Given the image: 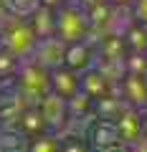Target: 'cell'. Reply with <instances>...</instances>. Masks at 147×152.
I'll use <instances>...</instances> for the list:
<instances>
[{"instance_id": "1", "label": "cell", "mask_w": 147, "mask_h": 152, "mask_svg": "<svg viewBox=\"0 0 147 152\" xmlns=\"http://www.w3.org/2000/svg\"><path fill=\"white\" fill-rule=\"evenodd\" d=\"M56 36H61L66 43L91 38V18H89V10L79 0H69L59 8V13H56Z\"/></svg>"}, {"instance_id": "2", "label": "cell", "mask_w": 147, "mask_h": 152, "mask_svg": "<svg viewBox=\"0 0 147 152\" xmlns=\"http://www.w3.org/2000/svg\"><path fill=\"white\" fill-rule=\"evenodd\" d=\"M13 86L20 91V96L28 104H38L46 94L53 91L51 86V71L43 69L41 64H36L33 58H26L18 71V76L13 79Z\"/></svg>"}, {"instance_id": "3", "label": "cell", "mask_w": 147, "mask_h": 152, "mask_svg": "<svg viewBox=\"0 0 147 152\" xmlns=\"http://www.w3.org/2000/svg\"><path fill=\"white\" fill-rule=\"evenodd\" d=\"M0 43L5 46V48H10L13 53L18 56V58H31L33 48H36V43H38V33L33 31L31 20L28 18H15L10 15L5 23V28H3V38H0Z\"/></svg>"}, {"instance_id": "4", "label": "cell", "mask_w": 147, "mask_h": 152, "mask_svg": "<svg viewBox=\"0 0 147 152\" xmlns=\"http://www.w3.org/2000/svg\"><path fill=\"white\" fill-rule=\"evenodd\" d=\"M66 48H69V43L61 36H56V33L53 36H43V38H38L31 58L36 64H41L43 69L53 71V69H59V66L66 64Z\"/></svg>"}, {"instance_id": "5", "label": "cell", "mask_w": 147, "mask_h": 152, "mask_svg": "<svg viewBox=\"0 0 147 152\" xmlns=\"http://www.w3.org/2000/svg\"><path fill=\"white\" fill-rule=\"evenodd\" d=\"M38 109L43 112V119H46V124H48V129L59 132V134L64 132V127L69 124V119H71L69 99L61 96V94H56V91L46 94V96L38 102Z\"/></svg>"}, {"instance_id": "6", "label": "cell", "mask_w": 147, "mask_h": 152, "mask_svg": "<svg viewBox=\"0 0 147 152\" xmlns=\"http://www.w3.org/2000/svg\"><path fill=\"white\" fill-rule=\"evenodd\" d=\"M117 129H119L122 145L124 147H135L137 142L145 137V112L129 107L119 119H117Z\"/></svg>"}, {"instance_id": "7", "label": "cell", "mask_w": 147, "mask_h": 152, "mask_svg": "<svg viewBox=\"0 0 147 152\" xmlns=\"http://www.w3.org/2000/svg\"><path fill=\"white\" fill-rule=\"evenodd\" d=\"M26 109L28 102L20 96V91L13 84H5V89L0 91V124H18Z\"/></svg>"}, {"instance_id": "8", "label": "cell", "mask_w": 147, "mask_h": 152, "mask_svg": "<svg viewBox=\"0 0 147 152\" xmlns=\"http://www.w3.org/2000/svg\"><path fill=\"white\" fill-rule=\"evenodd\" d=\"M119 91H122V96L127 99L129 107L147 112V74L129 71V74L124 76V81L119 84Z\"/></svg>"}, {"instance_id": "9", "label": "cell", "mask_w": 147, "mask_h": 152, "mask_svg": "<svg viewBox=\"0 0 147 152\" xmlns=\"http://www.w3.org/2000/svg\"><path fill=\"white\" fill-rule=\"evenodd\" d=\"M97 56H99V48L97 43H91V38H84V41H76V43H69L66 48V66L76 71H86L97 64Z\"/></svg>"}, {"instance_id": "10", "label": "cell", "mask_w": 147, "mask_h": 152, "mask_svg": "<svg viewBox=\"0 0 147 152\" xmlns=\"http://www.w3.org/2000/svg\"><path fill=\"white\" fill-rule=\"evenodd\" d=\"M122 145L119 129H117V122L112 119H94L91 129H89V147H99V150H109V147Z\"/></svg>"}, {"instance_id": "11", "label": "cell", "mask_w": 147, "mask_h": 152, "mask_svg": "<svg viewBox=\"0 0 147 152\" xmlns=\"http://www.w3.org/2000/svg\"><path fill=\"white\" fill-rule=\"evenodd\" d=\"M51 86H53L56 94H61V96L71 99L74 94L81 91V71L71 69V66H59V69L51 71Z\"/></svg>"}, {"instance_id": "12", "label": "cell", "mask_w": 147, "mask_h": 152, "mask_svg": "<svg viewBox=\"0 0 147 152\" xmlns=\"http://www.w3.org/2000/svg\"><path fill=\"white\" fill-rule=\"evenodd\" d=\"M81 89L94 99V102H97V99H102V96H107V94L117 91L119 86H114V84L109 81V79L97 69V66H91V69H86V71L81 74Z\"/></svg>"}, {"instance_id": "13", "label": "cell", "mask_w": 147, "mask_h": 152, "mask_svg": "<svg viewBox=\"0 0 147 152\" xmlns=\"http://www.w3.org/2000/svg\"><path fill=\"white\" fill-rule=\"evenodd\" d=\"M18 127H20L31 140L38 137V134H43V132H51L48 124H46V119H43V112L38 109V104H28V109L20 114V119H18Z\"/></svg>"}, {"instance_id": "14", "label": "cell", "mask_w": 147, "mask_h": 152, "mask_svg": "<svg viewBox=\"0 0 147 152\" xmlns=\"http://www.w3.org/2000/svg\"><path fill=\"white\" fill-rule=\"evenodd\" d=\"M56 8H48V5H41L38 10L33 13L28 20H31V26H33V31L38 33V38H43V36H53L56 33Z\"/></svg>"}, {"instance_id": "15", "label": "cell", "mask_w": 147, "mask_h": 152, "mask_svg": "<svg viewBox=\"0 0 147 152\" xmlns=\"http://www.w3.org/2000/svg\"><path fill=\"white\" fill-rule=\"evenodd\" d=\"M20 66H23V58H18L10 48L0 43V84H13Z\"/></svg>"}, {"instance_id": "16", "label": "cell", "mask_w": 147, "mask_h": 152, "mask_svg": "<svg viewBox=\"0 0 147 152\" xmlns=\"http://www.w3.org/2000/svg\"><path fill=\"white\" fill-rule=\"evenodd\" d=\"M124 41H127V48L129 51H142V53H147V26L145 23H135V26L124 33Z\"/></svg>"}, {"instance_id": "17", "label": "cell", "mask_w": 147, "mask_h": 152, "mask_svg": "<svg viewBox=\"0 0 147 152\" xmlns=\"http://www.w3.org/2000/svg\"><path fill=\"white\" fill-rule=\"evenodd\" d=\"M129 8H132V15H135V20H137V23H145V26H147V0H135Z\"/></svg>"}, {"instance_id": "18", "label": "cell", "mask_w": 147, "mask_h": 152, "mask_svg": "<svg viewBox=\"0 0 147 152\" xmlns=\"http://www.w3.org/2000/svg\"><path fill=\"white\" fill-rule=\"evenodd\" d=\"M109 3H112V5H132L135 0H109Z\"/></svg>"}]
</instances>
